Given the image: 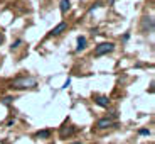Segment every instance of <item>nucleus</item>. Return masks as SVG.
I'll return each instance as SVG.
<instances>
[{"mask_svg": "<svg viewBox=\"0 0 155 144\" xmlns=\"http://www.w3.org/2000/svg\"><path fill=\"white\" fill-rule=\"evenodd\" d=\"M4 43V34H2V32H0V44Z\"/></svg>", "mask_w": 155, "mask_h": 144, "instance_id": "13", "label": "nucleus"}, {"mask_svg": "<svg viewBox=\"0 0 155 144\" xmlns=\"http://www.w3.org/2000/svg\"><path fill=\"white\" fill-rule=\"evenodd\" d=\"M10 102H12V97H5V98H4V104H7V105L10 104Z\"/></svg>", "mask_w": 155, "mask_h": 144, "instance_id": "11", "label": "nucleus"}, {"mask_svg": "<svg viewBox=\"0 0 155 144\" xmlns=\"http://www.w3.org/2000/svg\"><path fill=\"white\" fill-rule=\"evenodd\" d=\"M110 127H113V121L110 119V117L100 119V121L96 122V129H100V131H103V129H110Z\"/></svg>", "mask_w": 155, "mask_h": 144, "instance_id": "3", "label": "nucleus"}, {"mask_svg": "<svg viewBox=\"0 0 155 144\" xmlns=\"http://www.w3.org/2000/svg\"><path fill=\"white\" fill-rule=\"evenodd\" d=\"M35 136H37L39 139H47V137L51 136V131H39V132L35 134Z\"/></svg>", "mask_w": 155, "mask_h": 144, "instance_id": "9", "label": "nucleus"}, {"mask_svg": "<svg viewBox=\"0 0 155 144\" xmlns=\"http://www.w3.org/2000/svg\"><path fill=\"white\" fill-rule=\"evenodd\" d=\"M147 29H153V20H152V17H143V31H147Z\"/></svg>", "mask_w": 155, "mask_h": 144, "instance_id": "8", "label": "nucleus"}, {"mask_svg": "<svg viewBox=\"0 0 155 144\" xmlns=\"http://www.w3.org/2000/svg\"><path fill=\"white\" fill-rule=\"evenodd\" d=\"M68 29V24L66 22H59L58 26H56L52 31H51V36H59V34H62V32Z\"/></svg>", "mask_w": 155, "mask_h": 144, "instance_id": "4", "label": "nucleus"}, {"mask_svg": "<svg viewBox=\"0 0 155 144\" xmlns=\"http://www.w3.org/2000/svg\"><path fill=\"white\" fill-rule=\"evenodd\" d=\"M73 144H81V142H73Z\"/></svg>", "mask_w": 155, "mask_h": 144, "instance_id": "14", "label": "nucleus"}, {"mask_svg": "<svg viewBox=\"0 0 155 144\" xmlns=\"http://www.w3.org/2000/svg\"><path fill=\"white\" fill-rule=\"evenodd\" d=\"M37 85V82H35V78H17V80H14L10 85V88H15V90H20V88H32V86Z\"/></svg>", "mask_w": 155, "mask_h": 144, "instance_id": "1", "label": "nucleus"}, {"mask_svg": "<svg viewBox=\"0 0 155 144\" xmlns=\"http://www.w3.org/2000/svg\"><path fill=\"white\" fill-rule=\"evenodd\" d=\"M94 102H96L100 107H108L110 105V98L106 95H96L94 97Z\"/></svg>", "mask_w": 155, "mask_h": 144, "instance_id": "5", "label": "nucleus"}, {"mask_svg": "<svg viewBox=\"0 0 155 144\" xmlns=\"http://www.w3.org/2000/svg\"><path fill=\"white\" fill-rule=\"evenodd\" d=\"M86 46V37H78V51L84 49Z\"/></svg>", "mask_w": 155, "mask_h": 144, "instance_id": "10", "label": "nucleus"}, {"mask_svg": "<svg viewBox=\"0 0 155 144\" xmlns=\"http://www.w3.org/2000/svg\"><path fill=\"white\" fill-rule=\"evenodd\" d=\"M113 49H115V44L113 43H100L94 47V56H96V58L105 56V54H108V53H111Z\"/></svg>", "mask_w": 155, "mask_h": 144, "instance_id": "2", "label": "nucleus"}, {"mask_svg": "<svg viewBox=\"0 0 155 144\" xmlns=\"http://www.w3.org/2000/svg\"><path fill=\"white\" fill-rule=\"evenodd\" d=\"M140 134H142V136H147V134H150V132H148L147 129H142V131H140Z\"/></svg>", "mask_w": 155, "mask_h": 144, "instance_id": "12", "label": "nucleus"}, {"mask_svg": "<svg viewBox=\"0 0 155 144\" xmlns=\"http://www.w3.org/2000/svg\"><path fill=\"white\" fill-rule=\"evenodd\" d=\"M59 9H61L62 14H66V12L71 9V2L69 0H61V2H59Z\"/></svg>", "mask_w": 155, "mask_h": 144, "instance_id": "7", "label": "nucleus"}, {"mask_svg": "<svg viewBox=\"0 0 155 144\" xmlns=\"http://www.w3.org/2000/svg\"><path fill=\"white\" fill-rule=\"evenodd\" d=\"M74 134V127H71V125H66V127H61V131H59V136L64 139V137L68 136H73Z\"/></svg>", "mask_w": 155, "mask_h": 144, "instance_id": "6", "label": "nucleus"}]
</instances>
